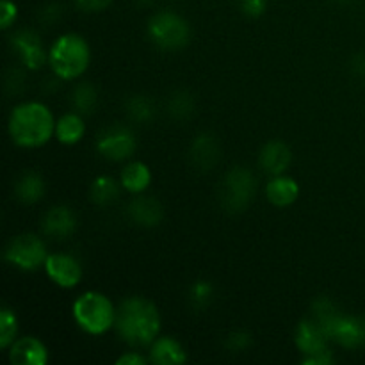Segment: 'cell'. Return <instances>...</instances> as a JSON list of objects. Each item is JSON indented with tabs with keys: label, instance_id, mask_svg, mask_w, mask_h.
Instances as JSON below:
<instances>
[{
	"label": "cell",
	"instance_id": "6da1fadb",
	"mask_svg": "<svg viewBox=\"0 0 365 365\" xmlns=\"http://www.w3.org/2000/svg\"><path fill=\"white\" fill-rule=\"evenodd\" d=\"M116 330L121 341L135 348L152 346L160 331V314L152 302L145 298L125 299L116 310Z\"/></svg>",
	"mask_w": 365,
	"mask_h": 365
},
{
	"label": "cell",
	"instance_id": "7a4b0ae2",
	"mask_svg": "<svg viewBox=\"0 0 365 365\" xmlns=\"http://www.w3.org/2000/svg\"><path fill=\"white\" fill-rule=\"evenodd\" d=\"M56 120L45 103L24 102L9 114L7 130L14 145L21 148H39L56 134Z\"/></svg>",
	"mask_w": 365,
	"mask_h": 365
},
{
	"label": "cell",
	"instance_id": "3957f363",
	"mask_svg": "<svg viewBox=\"0 0 365 365\" xmlns=\"http://www.w3.org/2000/svg\"><path fill=\"white\" fill-rule=\"evenodd\" d=\"M314 321L321 327L328 341L348 349L365 346V316H348L328 298H317L312 305Z\"/></svg>",
	"mask_w": 365,
	"mask_h": 365
},
{
	"label": "cell",
	"instance_id": "277c9868",
	"mask_svg": "<svg viewBox=\"0 0 365 365\" xmlns=\"http://www.w3.org/2000/svg\"><path fill=\"white\" fill-rule=\"evenodd\" d=\"M91 61V50L81 34L68 32L56 39L48 52L52 71L63 81H73L86 73Z\"/></svg>",
	"mask_w": 365,
	"mask_h": 365
},
{
	"label": "cell",
	"instance_id": "5b68a950",
	"mask_svg": "<svg viewBox=\"0 0 365 365\" xmlns=\"http://www.w3.org/2000/svg\"><path fill=\"white\" fill-rule=\"evenodd\" d=\"M73 319L86 334L103 335L116 324V309L106 294L88 291L73 303Z\"/></svg>",
	"mask_w": 365,
	"mask_h": 365
},
{
	"label": "cell",
	"instance_id": "8992f818",
	"mask_svg": "<svg viewBox=\"0 0 365 365\" xmlns=\"http://www.w3.org/2000/svg\"><path fill=\"white\" fill-rule=\"evenodd\" d=\"M148 36L159 48L178 50L184 48L189 43L191 29L182 16L170 13V11H163L150 18Z\"/></svg>",
	"mask_w": 365,
	"mask_h": 365
},
{
	"label": "cell",
	"instance_id": "52a82bcc",
	"mask_svg": "<svg viewBox=\"0 0 365 365\" xmlns=\"http://www.w3.org/2000/svg\"><path fill=\"white\" fill-rule=\"evenodd\" d=\"M257 191V180L246 168H232L225 175L220 187V200L228 212H242L253 200Z\"/></svg>",
	"mask_w": 365,
	"mask_h": 365
},
{
	"label": "cell",
	"instance_id": "ba28073f",
	"mask_svg": "<svg viewBox=\"0 0 365 365\" xmlns=\"http://www.w3.org/2000/svg\"><path fill=\"white\" fill-rule=\"evenodd\" d=\"M46 246L34 234H21L11 239L4 250V259L21 271H36L46 262Z\"/></svg>",
	"mask_w": 365,
	"mask_h": 365
},
{
	"label": "cell",
	"instance_id": "9c48e42d",
	"mask_svg": "<svg viewBox=\"0 0 365 365\" xmlns=\"http://www.w3.org/2000/svg\"><path fill=\"white\" fill-rule=\"evenodd\" d=\"M135 146H138V141H135L134 132L123 125L106 128L96 139V150L100 155L109 160H116V163L127 160L128 157L134 155Z\"/></svg>",
	"mask_w": 365,
	"mask_h": 365
},
{
	"label": "cell",
	"instance_id": "30bf717a",
	"mask_svg": "<svg viewBox=\"0 0 365 365\" xmlns=\"http://www.w3.org/2000/svg\"><path fill=\"white\" fill-rule=\"evenodd\" d=\"M45 271L50 280L63 289H73L81 284L82 271L81 262L75 257L66 255V253H52L46 257Z\"/></svg>",
	"mask_w": 365,
	"mask_h": 365
},
{
	"label": "cell",
	"instance_id": "8fae6325",
	"mask_svg": "<svg viewBox=\"0 0 365 365\" xmlns=\"http://www.w3.org/2000/svg\"><path fill=\"white\" fill-rule=\"evenodd\" d=\"M11 46L16 50L20 61L24 63L25 68H29V70L36 71L45 64V48H43L41 38H39L34 31L21 29V31L14 32V34L11 36Z\"/></svg>",
	"mask_w": 365,
	"mask_h": 365
},
{
	"label": "cell",
	"instance_id": "7c38bea8",
	"mask_svg": "<svg viewBox=\"0 0 365 365\" xmlns=\"http://www.w3.org/2000/svg\"><path fill=\"white\" fill-rule=\"evenodd\" d=\"M294 342L296 348L305 356L319 355V353L328 351V337L314 319H303L296 327Z\"/></svg>",
	"mask_w": 365,
	"mask_h": 365
},
{
	"label": "cell",
	"instance_id": "4fadbf2b",
	"mask_svg": "<svg viewBox=\"0 0 365 365\" xmlns=\"http://www.w3.org/2000/svg\"><path fill=\"white\" fill-rule=\"evenodd\" d=\"M9 362L13 365H46L48 349L39 339L21 337L11 344Z\"/></svg>",
	"mask_w": 365,
	"mask_h": 365
},
{
	"label": "cell",
	"instance_id": "5bb4252c",
	"mask_svg": "<svg viewBox=\"0 0 365 365\" xmlns=\"http://www.w3.org/2000/svg\"><path fill=\"white\" fill-rule=\"evenodd\" d=\"M292 152L289 145L284 141H269L262 150H260L259 163L260 168L271 177L284 175L285 170L291 166Z\"/></svg>",
	"mask_w": 365,
	"mask_h": 365
},
{
	"label": "cell",
	"instance_id": "9a60e30c",
	"mask_svg": "<svg viewBox=\"0 0 365 365\" xmlns=\"http://www.w3.org/2000/svg\"><path fill=\"white\" fill-rule=\"evenodd\" d=\"M191 163L198 168L200 171H209L212 170L220 159V145L217 139L214 138L209 132L196 135V139L191 145Z\"/></svg>",
	"mask_w": 365,
	"mask_h": 365
},
{
	"label": "cell",
	"instance_id": "2e32d148",
	"mask_svg": "<svg viewBox=\"0 0 365 365\" xmlns=\"http://www.w3.org/2000/svg\"><path fill=\"white\" fill-rule=\"evenodd\" d=\"M75 227H77V217H75L73 210L68 209V207L64 205L52 207V209L43 216V232H45L46 235H52V237H68L70 234H73Z\"/></svg>",
	"mask_w": 365,
	"mask_h": 365
},
{
	"label": "cell",
	"instance_id": "e0dca14e",
	"mask_svg": "<svg viewBox=\"0 0 365 365\" xmlns=\"http://www.w3.org/2000/svg\"><path fill=\"white\" fill-rule=\"evenodd\" d=\"M128 216L141 227H157L163 221L164 210L159 200L152 196H139L128 205Z\"/></svg>",
	"mask_w": 365,
	"mask_h": 365
},
{
	"label": "cell",
	"instance_id": "ac0fdd59",
	"mask_svg": "<svg viewBox=\"0 0 365 365\" xmlns=\"http://www.w3.org/2000/svg\"><path fill=\"white\" fill-rule=\"evenodd\" d=\"M187 360L184 346L173 337H160L152 342L150 362L157 365H178Z\"/></svg>",
	"mask_w": 365,
	"mask_h": 365
},
{
	"label": "cell",
	"instance_id": "d6986e66",
	"mask_svg": "<svg viewBox=\"0 0 365 365\" xmlns=\"http://www.w3.org/2000/svg\"><path fill=\"white\" fill-rule=\"evenodd\" d=\"M266 196L274 207H289L298 200L299 185L294 178L277 175L266 185Z\"/></svg>",
	"mask_w": 365,
	"mask_h": 365
},
{
	"label": "cell",
	"instance_id": "ffe728a7",
	"mask_svg": "<svg viewBox=\"0 0 365 365\" xmlns=\"http://www.w3.org/2000/svg\"><path fill=\"white\" fill-rule=\"evenodd\" d=\"M121 187L132 195H141L152 184V171L145 163H128L121 170Z\"/></svg>",
	"mask_w": 365,
	"mask_h": 365
},
{
	"label": "cell",
	"instance_id": "44dd1931",
	"mask_svg": "<svg viewBox=\"0 0 365 365\" xmlns=\"http://www.w3.org/2000/svg\"><path fill=\"white\" fill-rule=\"evenodd\" d=\"M86 134V123L82 120L81 113H68L59 118L56 125V138L63 145H77Z\"/></svg>",
	"mask_w": 365,
	"mask_h": 365
},
{
	"label": "cell",
	"instance_id": "7402d4cb",
	"mask_svg": "<svg viewBox=\"0 0 365 365\" xmlns=\"http://www.w3.org/2000/svg\"><path fill=\"white\" fill-rule=\"evenodd\" d=\"M14 195L20 202L29 203V205L39 202L45 196V180L41 175L27 171L18 178L16 185H14Z\"/></svg>",
	"mask_w": 365,
	"mask_h": 365
},
{
	"label": "cell",
	"instance_id": "603a6c76",
	"mask_svg": "<svg viewBox=\"0 0 365 365\" xmlns=\"http://www.w3.org/2000/svg\"><path fill=\"white\" fill-rule=\"evenodd\" d=\"M118 192H120V187L109 175H100L91 185V200L100 207H107L116 202Z\"/></svg>",
	"mask_w": 365,
	"mask_h": 365
},
{
	"label": "cell",
	"instance_id": "cb8c5ba5",
	"mask_svg": "<svg viewBox=\"0 0 365 365\" xmlns=\"http://www.w3.org/2000/svg\"><path fill=\"white\" fill-rule=\"evenodd\" d=\"M127 113L138 123H150V121L155 118V103L152 102V98L143 95L130 96L127 102Z\"/></svg>",
	"mask_w": 365,
	"mask_h": 365
},
{
	"label": "cell",
	"instance_id": "d4e9b609",
	"mask_svg": "<svg viewBox=\"0 0 365 365\" xmlns=\"http://www.w3.org/2000/svg\"><path fill=\"white\" fill-rule=\"evenodd\" d=\"M18 334L16 314L11 307H2L0 310V348L9 349Z\"/></svg>",
	"mask_w": 365,
	"mask_h": 365
},
{
	"label": "cell",
	"instance_id": "484cf974",
	"mask_svg": "<svg viewBox=\"0 0 365 365\" xmlns=\"http://www.w3.org/2000/svg\"><path fill=\"white\" fill-rule=\"evenodd\" d=\"M98 103V93L89 82H82L73 91V106L77 113L91 114Z\"/></svg>",
	"mask_w": 365,
	"mask_h": 365
},
{
	"label": "cell",
	"instance_id": "4316f807",
	"mask_svg": "<svg viewBox=\"0 0 365 365\" xmlns=\"http://www.w3.org/2000/svg\"><path fill=\"white\" fill-rule=\"evenodd\" d=\"M168 109H170V116L175 120H189L195 113V98L187 91H177L171 95Z\"/></svg>",
	"mask_w": 365,
	"mask_h": 365
},
{
	"label": "cell",
	"instance_id": "83f0119b",
	"mask_svg": "<svg viewBox=\"0 0 365 365\" xmlns=\"http://www.w3.org/2000/svg\"><path fill=\"white\" fill-rule=\"evenodd\" d=\"M212 298H214V287L210 282H205V280L196 282V284L191 287V291H189V302H191V305L198 310H203L205 307H209L210 302H212Z\"/></svg>",
	"mask_w": 365,
	"mask_h": 365
},
{
	"label": "cell",
	"instance_id": "f1b7e54d",
	"mask_svg": "<svg viewBox=\"0 0 365 365\" xmlns=\"http://www.w3.org/2000/svg\"><path fill=\"white\" fill-rule=\"evenodd\" d=\"M253 339L252 335L246 334V331L239 330V331H234V334H230L227 337V348L232 349V351H245V349H248L250 346H252Z\"/></svg>",
	"mask_w": 365,
	"mask_h": 365
},
{
	"label": "cell",
	"instance_id": "f546056e",
	"mask_svg": "<svg viewBox=\"0 0 365 365\" xmlns=\"http://www.w3.org/2000/svg\"><path fill=\"white\" fill-rule=\"evenodd\" d=\"M16 4L11 2V0H2V4H0V27L9 29L16 20Z\"/></svg>",
	"mask_w": 365,
	"mask_h": 365
},
{
	"label": "cell",
	"instance_id": "4dcf8cb0",
	"mask_svg": "<svg viewBox=\"0 0 365 365\" xmlns=\"http://www.w3.org/2000/svg\"><path fill=\"white\" fill-rule=\"evenodd\" d=\"M239 2H241V9L253 18L262 16L267 9V0H239Z\"/></svg>",
	"mask_w": 365,
	"mask_h": 365
},
{
	"label": "cell",
	"instance_id": "1f68e13d",
	"mask_svg": "<svg viewBox=\"0 0 365 365\" xmlns=\"http://www.w3.org/2000/svg\"><path fill=\"white\" fill-rule=\"evenodd\" d=\"M77 6L82 11H88V13H95V11H102L109 6L113 0H75Z\"/></svg>",
	"mask_w": 365,
	"mask_h": 365
},
{
	"label": "cell",
	"instance_id": "d6a6232c",
	"mask_svg": "<svg viewBox=\"0 0 365 365\" xmlns=\"http://www.w3.org/2000/svg\"><path fill=\"white\" fill-rule=\"evenodd\" d=\"M303 365H331L335 364V356L331 355L330 351L327 353H319V355H312V356H305L302 360Z\"/></svg>",
	"mask_w": 365,
	"mask_h": 365
},
{
	"label": "cell",
	"instance_id": "836d02e7",
	"mask_svg": "<svg viewBox=\"0 0 365 365\" xmlns=\"http://www.w3.org/2000/svg\"><path fill=\"white\" fill-rule=\"evenodd\" d=\"M118 365H145L146 359L143 355H139L138 351H130L121 355L120 359L116 360Z\"/></svg>",
	"mask_w": 365,
	"mask_h": 365
},
{
	"label": "cell",
	"instance_id": "e575fe53",
	"mask_svg": "<svg viewBox=\"0 0 365 365\" xmlns=\"http://www.w3.org/2000/svg\"><path fill=\"white\" fill-rule=\"evenodd\" d=\"M356 64H359V66L355 68L356 73H359V75H365V56H359V57H356Z\"/></svg>",
	"mask_w": 365,
	"mask_h": 365
},
{
	"label": "cell",
	"instance_id": "d590c367",
	"mask_svg": "<svg viewBox=\"0 0 365 365\" xmlns=\"http://www.w3.org/2000/svg\"><path fill=\"white\" fill-rule=\"evenodd\" d=\"M341 2H346V0H341Z\"/></svg>",
	"mask_w": 365,
	"mask_h": 365
}]
</instances>
